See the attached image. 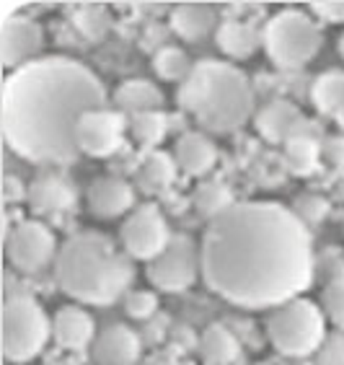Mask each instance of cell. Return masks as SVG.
<instances>
[{
    "label": "cell",
    "mask_w": 344,
    "mask_h": 365,
    "mask_svg": "<svg viewBox=\"0 0 344 365\" xmlns=\"http://www.w3.org/2000/svg\"><path fill=\"white\" fill-rule=\"evenodd\" d=\"M199 249L207 288L239 309H277L316 274L308 225L277 202H233L210 220Z\"/></svg>",
    "instance_id": "1"
},
{
    "label": "cell",
    "mask_w": 344,
    "mask_h": 365,
    "mask_svg": "<svg viewBox=\"0 0 344 365\" xmlns=\"http://www.w3.org/2000/svg\"><path fill=\"white\" fill-rule=\"evenodd\" d=\"M104 83L71 57H39L6 78L3 135L8 148L42 166L78 161L75 127L91 109H104Z\"/></svg>",
    "instance_id": "2"
},
{
    "label": "cell",
    "mask_w": 344,
    "mask_h": 365,
    "mask_svg": "<svg viewBox=\"0 0 344 365\" xmlns=\"http://www.w3.org/2000/svg\"><path fill=\"white\" fill-rule=\"evenodd\" d=\"M52 269L57 288L85 306L117 303L135 277L132 257L96 231L71 236L60 246Z\"/></svg>",
    "instance_id": "3"
},
{
    "label": "cell",
    "mask_w": 344,
    "mask_h": 365,
    "mask_svg": "<svg viewBox=\"0 0 344 365\" xmlns=\"http://www.w3.org/2000/svg\"><path fill=\"white\" fill-rule=\"evenodd\" d=\"M176 101L207 133H233L254 114V88L236 65L202 60L179 83Z\"/></svg>",
    "instance_id": "4"
},
{
    "label": "cell",
    "mask_w": 344,
    "mask_h": 365,
    "mask_svg": "<svg viewBox=\"0 0 344 365\" xmlns=\"http://www.w3.org/2000/svg\"><path fill=\"white\" fill-rule=\"evenodd\" d=\"M323 44V31L298 8L280 11L264 26V52L280 71H301L318 55Z\"/></svg>",
    "instance_id": "5"
},
{
    "label": "cell",
    "mask_w": 344,
    "mask_h": 365,
    "mask_svg": "<svg viewBox=\"0 0 344 365\" xmlns=\"http://www.w3.org/2000/svg\"><path fill=\"white\" fill-rule=\"evenodd\" d=\"M267 337L288 358H308L326 339V317L316 303L293 298L269 311Z\"/></svg>",
    "instance_id": "6"
},
{
    "label": "cell",
    "mask_w": 344,
    "mask_h": 365,
    "mask_svg": "<svg viewBox=\"0 0 344 365\" xmlns=\"http://www.w3.org/2000/svg\"><path fill=\"white\" fill-rule=\"evenodd\" d=\"M52 337V322L31 295H8L3 303V355L11 363H28Z\"/></svg>",
    "instance_id": "7"
},
{
    "label": "cell",
    "mask_w": 344,
    "mask_h": 365,
    "mask_svg": "<svg viewBox=\"0 0 344 365\" xmlns=\"http://www.w3.org/2000/svg\"><path fill=\"white\" fill-rule=\"evenodd\" d=\"M202 274V249L189 236H174L153 262H147V280L163 293H182Z\"/></svg>",
    "instance_id": "8"
},
{
    "label": "cell",
    "mask_w": 344,
    "mask_h": 365,
    "mask_svg": "<svg viewBox=\"0 0 344 365\" xmlns=\"http://www.w3.org/2000/svg\"><path fill=\"white\" fill-rule=\"evenodd\" d=\"M57 239L42 220H19L6 233V257L19 272L34 274L47 264H55Z\"/></svg>",
    "instance_id": "9"
},
{
    "label": "cell",
    "mask_w": 344,
    "mask_h": 365,
    "mask_svg": "<svg viewBox=\"0 0 344 365\" xmlns=\"http://www.w3.org/2000/svg\"><path fill=\"white\" fill-rule=\"evenodd\" d=\"M120 239L125 252L132 259L153 262L171 244V231L166 220H163L161 210L153 202H145L125 220Z\"/></svg>",
    "instance_id": "10"
},
{
    "label": "cell",
    "mask_w": 344,
    "mask_h": 365,
    "mask_svg": "<svg viewBox=\"0 0 344 365\" xmlns=\"http://www.w3.org/2000/svg\"><path fill=\"white\" fill-rule=\"evenodd\" d=\"M125 140V117L112 109H91L85 112L75 127V145L83 155L106 158L120 150Z\"/></svg>",
    "instance_id": "11"
},
{
    "label": "cell",
    "mask_w": 344,
    "mask_h": 365,
    "mask_svg": "<svg viewBox=\"0 0 344 365\" xmlns=\"http://www.w3.org/2000/svg\"><path fill=\"white\" fill-rule=\"evenodd\" d=\"M254 125L267 143H282V145L290 138H313V140L321 138V125L311 122L298 109V104L285 101V98L269 101L264 109H259V114L254 117Z\"/></svg>",
    "instance_id": "12"
},
{
    "label": "cell",
    "mask_w": 344,
    "mask_h": 365,
    "mask_svg": "<svg viewBox=\"0 0 344 365\" xmlns=\"http://www.w3.org/2000/svg\"><path fill=\"white\" fill-rule=\"evenodd\" d=\"M44 47L42 26L28 16H6L0 26V55L8 71H19L24 65L39 60Z\"/></svg>",
    "instance_id": "13"
},
{
    "label": "cell",
    "mask_w": 344,
    "mask_h": 365,
    "mask_svg": "<svg viewBox=\"0 0 344 365\" xmlns=\"http://www.w3.org/2000/svg\"><path fill=\"white\" fill-rule=\"evenodd\" d=\"M93 360L96 365H135L140 360V337L125 324H112L93 339Z\"/></svg>",
    "instance_id": "14"
},
{
    "label": "cell",
    "mask_w": 344,
    "mask_h": 365,
    "mask_svg": "<svg viewBox=\"0 0 344 365\" xmlns=\"http://www.w3.org/2000/svg\"><path fill=\"white\" fill-rule=\"evenodd\" d=\"M52 337H55L60 350L83 352L96 339L93 317L80 306H65L52 319Z\"/></svg>",
    "instance_id": "15"
},
{
    "label": "cell",
    "mask_w": 344,
    "mask_h": 365,
    "mask_svg": "<svg viewBox=\"0 0 344 365\" xmlns=\"http://www.w3.org/2000/svg\"><path fill=\"white\" fill-rule=\"evenodd\" d=\"M88 210L96 218H120L135 205V190L125 179L117 176H98L88 187Z\"/></svg>",
    "instance_id": "16"
},
{
    "label": "cell",
    "mask_w": 344,
    "mask_h": 365,
    "mask_svg": "<svg viewBox=\"0 0 344 365\" xmlns=\"http://www.w3.org/2000/svg\"><path fill=\"white\" fill-rule=\"evenodd\" d=\"M28 207L34 215H52L73 207L75 202V190L57 174H42L28 184Z\"/></svg>",
    "instance_id": "17"
},
{
    "label": "cell",
    "mask_w": 344,
    "mask_h": 365,
    "mask_svg": "<svg viewBox=\"0 0 344 365\" xmlns=\"http://www.w3.org/2000/svg\"><path fill=\"white\" fill-rule=\"evenodd\" d=\"M176 166L189 176H204L218 163V148L204 133H184L174 148Z\"/></svg>",
    "instance_id": "18"
},
{
    "label": "cell",
    "mask_w": 344,
    "mask_h": 365,
    "mask_svg": "<svg viewBox=\"0 0 344 365\" xmlns=\"http://www.w3.org/2000/svg\"><path fill=\"white\" fill-rule=\"evenodd\" d=\"M215 26H218V14H215V6H207V3H182L171 11V29L187 42H199Z\"/></svg>",
    "instance_id": "19"
},
{
    "label": "cell",
    "mask_w": 344,
    "mask_h": 365,
    "mask_svg": "<svg viewBox=\"0 0 344 365\" xmlns=\"http://www.w3.org/2000/svg\"><path fill=\"white\" fill-rule=\"evenodd\" d=\"M215 39H218V47L228 57L246 60V57H251L259 47H264V29L246 21H236V19H228V21H223L218 26Z\"/></svg>",
    "instance_id": "20"
},
{
    "label": "cell",
    "mask_w": 344,
    "mask_h": 365,
    "mask_svg": "<svg viewBox=\"0 0 344 365\" xmlns=\"http://www.w3.org/2000/svg\"><path fill=\"white\" fill-rule=\"evenodd\" d=\"M114 104H117V109L130 112L132 117L135 114H142V112H161L163 93L153 81L132 78V81H125V83L117 86V91H114Z\"/></svg>",
    "instance_id": "21"
},
{
    "label": "cell",
    "mask_w": 344,
    "mask_h": 365,
    "mask_svg": "<svg viewBox=\"0 0 344 365\" xmlns=\"http://www.w3.org/2000/svg\"><path fill=\"white\" fill-rule=\"evenodd\" d=\"M199 355L207 365H231L239 360L241 344L231 329L223 324H212L199 337Z\"/></svg>",
    "instance_id": "22"
},
{
    "label": "cell",
    "mask_w": 344,
    "mask_h": 365,
    "mask_svg": "<svg viewBox=\"0 0 344 365\" xmlns=\"http://www.w3.org/2000/svg\"><path fill=\"white\" fill-rule=\"evenodd\" d=\"M176 158L163 150H150L142 155L140 166H137V182L145 192H163L169 190L176 179Z\"/></svg>",
    "instance_id": "23"
},
{
    "label": "cell",
    "mask_w": 344,
    "mask_h": 365,
    "mask_svg": "<svg viewBox=\"0 0 344 365\" xmlns=\"http://www.w3.org/2000/svg\"><path fill=\"white\" fill-rule=\"evenodd\" d=\"M311 101L321 114L344 117V71H326L311 86Z\"/></svg>",
    "instance_id": "24"
},
{
    "label": "cell",
    "mask_w": 344,
    "mask_h": 365,
    "mask_svg": "<svg viewBox=\"0 0 344 365\" xmlns=\"http://www.w3.org/2000/svg\"><path fill=\"white\" fill-rule=\"evenodd\" d=\"M75 29L83 34V39L88 42H104L109 31H112V14H109V6H101V3H83V6H75L71 14Z\"/></svg>",
    "instance_id": "25"
},
{
    "label": "cell",
    "mask_w": 344,
    "mask_h": 365,
    "mask_svg": "<svg viewBox=\"0 0 344 365\" xmlns=\"http://www.w3.org/2000/svg\"><path fill=\"white\" fill-rule=\"evenodd\" d=\"M169 133V120H166V114L163 112H142V114H135L132 122H130V135H132V140L150 153L155 148L161 145L163 138Z\"/></svg>",
    "instance_id": "26"
},
{
    "label": "cell",
    "mask_w": 344,
    "mask_h": 365,
    "mask_svg": "<svg viewBox=\"0 0 344 365\" xmlns=\"http://www.w3.org/2000/svg\"><path fill=\"white\" fill-rule=\"evenodd\" d=\"M192 202H194L199 215H204L207 220H215L233 205V192L223 182H202L194 190Z\"/></svg>",
    "instance_id": "27"
},
{
    "label": "cell",
    "mask_w": 344,
    "mask_h": 365,
    "mask_svg": "<svg viewBox=\"0 0 344 365\" xmlns=\"http://www.w3.org/2000/svg\"><path fill=\"white\" fill-rule=\"evenodd\" d=\"M285 161H288V169L293 174H313L318 169V161H321V143L313 138H290L285 143Z\"/></svg>",
    "instance_id": "28"
},
{
    "label": "cell",
    "mask_w": 344,
    "mask_h": 365,
    "mask_svg": "<svg viewBox=\"0 0 344 365\" xmlns=\"http://www.w3.org/2000/svg\"><path fill=\"white\" fill-rule=\"evenodd\" d=\"M153 68L155 73L163 78V81H171V83H184L189 78L192 68L189 57L184 55V49L179 47H161L153 57Z\"/></svg>",
    "instance_id": "29"
},
{
    "label": "cell",
    "mask_w": 344,
    "mask_h": 365,
    "mask_svg": "<svg viewBox=\"0 0 344 365\" xmlns=\"http://www.w3.org/2000/svg\"><path fill=\"white\" fill-rule=\"evenodd\" d=\"M321 311L337 331H344V274L331 277L329 285L321 293Z\"/></svg>",
    "instance_id": "30"
},
{
    "label": "cell",
    "mask_w": 344,
    "mask_h": 365,
    "mask_svg": "<svg viewBox=\"0 0 344 365\" xmlns=\"http://www.w3.org/2000/svg\"><path fill=\"white\" fill-rule=\"evenodd\" d=\"M329 210H331L329 200H323L321 195H301L293 205V212L306 225H308V223H321V220L329 215Z\"/></svg>",
    "instance_id": "31"
},
{
    "label": "cell",
    "mask_w": 344,
    "mask_h": 365,
    "mask_svg": "<svg viewBox=\"0 0 344 365\" xmlns=\"http://www.w3.org/2000/svg\"><path fill=\"white\" fill-rule=\"evenodd\" d=\"M158 309V295L153 290H135L125 298V311L127 317L132 319H147L153 317Z\"/></svg>",
    "instance_id": "32"
},
{
    "label": "cell",
    "mask_w": 344,
    "mask_h": 365,
    "mask_svg": "<svg viewBox=\"0 0 344 365\" xmlns=\"http://www.w3.org/2000/svg\"><path fill=\"white\" fill-rule=\"evenodd\" d=\"M316 352V365H344V331L329 334Z\"/></svg>",
    "instance_id": "33"
},
{
    "label": "cell",
    "mask_w": 344,
    "mask_h": 365,
    "mask_svg": "<svg viewBox=\"0 0 344 365\" xmlns=\"http://www.w3.org/2000/svg\"><path fill=\"white\" fill-rule=\"evenodd\" d=\"M311 14L326 24H344V0H316L311 3Z\"/></svg>",
    "instance_id": "34"
},
{
    "label": "cell",
    "mask_w": 344,
    "mask_h": 365,
    "mask_svg": "<svg viewBox=\"0 0 344 365\" xmlns=\"http://www.w3.org/2000/svg\"><path fill=\"white\" fill-rule=\"evenodd\" d=\"M321 158L337 166V169H344V135H337V138H326L321 143Z\"/></svg>",
    "instance_id": "35"
},
{
    "label": "cell",
    "mask_w": 344,
    "mask_h": 365,
    "mask_svg": "<svg viewBox=\"0 0 344 365\" xmlns=\"http://www.w3.org/2000/svg\"><path fill=\"white\" fill-rule=\"evenodd\" d=\"M28 197V190H24L21 179L6 176V202H21Z\"/></svg>",
    "instance_id": "36"
},
{
    "label": "cell",
    "mask_w": 344,
    "mask_h": 365,
    "mask_svg": "<svg viewBox=\"0 0 344 365\" xmlns=\"http://www.w3.org/2000/svg\"><path fill=\"white\" fill-rule=\"evenodd\" d=\"M145 365H179V360L171 352H155L153 358H147Z\"/></svg>",
    "instance_id": "37"
},
{
    "label": "cell",
    "mask_w": 344,
    "mask_h": 365,
    "mask_svg": "<svg viewBox=\"0 0 344 365\" xmlns=\"http://www.w3.org/2000/svg\"><path fill=\"white\" fill-rule=\"evenodd\" d=\"M47 365H78V358H49Z\"/></svg>",
    "instance_id": "38"
},
{
    "label": "cell",
    "mask_w": 344,
    "mask_h": 365,
    "mask_svg": "<svg viewBox=\"0 0 344 365\" xmlns=\"http://www.w3.org/2000/svg\"><path fill=\"white\" fill-rule=\"evenodd\" d=\"M337 190H339V195L344 197V174H342V179H339V184H337Z\"/></svg>",
    "instance_id": "39"
},
{
    "label": "cell",
    "mask_w": 344,
    "mask_h": 365,
    "mask_svg": "<svg viewBox=\"0 0 344 365\" xmlns=\"http://www.w3.org/2000/svg\"><path fill=\"white\" fill-rule=\"evenodd\" d=\"M339 55H342V57H344V34H342V36H339Z\"/></svg>",
    "instance_id": "40"
}]
</instances>
